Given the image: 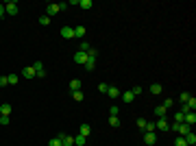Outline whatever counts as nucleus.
Masks as SVG:
<instances>
[{
	"instance_id": "nucleus-20",
	"label": "nucleus",
	"mask_w": 196,
	"mask_h": 146,
	"mask_svg": "<svg viewBox=\"0 0 196 146\" xmlns=\"http://www.w3.org/2000/svg\"><path fill=\"white\" fill-rule=\"evenodd\" d=\"M72 138H74L76 146H85V142H87V138H83V135H72Z\"/></svg>"
},
{
	"instance_id": "nucleus-7",
	"label": "nucleus",
	"mask_w": 196,
	"mask_h": 146,
	"mask_svg": "<svg viewBox=\"0 0 196 146\" xmlns=\"http://www.w3.org/2000/svg\"><path fill=\"white\" fill-rule=\"evenodd\" d=\"M57 13H59V4L50 2L48 7H46V15H48V18H52V15H57Z\"/></svg>"
},
{
	"instance_id": "nucleus-1",
	"label": "nucleus",
	"mask_w": 196,
	"mask_h": 146,
	"mask_svg": "<svg viewBox=\"0 0 196 146\" xmlns=\"http://www.w3.org/2000/svg\"><path fill=\"white\" fill-rule=\"evenodd\" d=\"M4 11H7L9 15H18V2H15V0L4 2Z\"/></svg>"
},
{
	"instance_id": "nucleus-5",
	"label": "nucleus",
	"mask_w": 196,
	"mask_h": 146,
	"mask_svg": "<svg viewBox=\"0 0 196 146\" xmlns=\"http://www.w3.org/2000/svg\"><path fill=\"white\" fill-rule=\"evenodd\" d=\"M74 61H76V63H81V65H85V61H87V52L76 50V52H74Z\"/></svg>"
},
{
	"instance_id": "nucleus-2",
	"label": "nucleus",
	"mask_w": 196,
	"mask_h": 146,
	"mask_svg": "<svg viewBox=\"0 0 196 146\" xmlns=\"http://www.w3.org/2000/svg\"><path fill=\"white\" fill-rule=\"evenodd\" d=\"M33 68H35V76H37V79H44V76H46V70H44V63H42V61H35Z\"/></svg>"
},
{
	"instance_id": "nucleus-19",
	"label": "nucleus",
	"mask_w": 196,
	"mask_h": 146,
	"mask_svg": "<svg viewBox=\"0 0 196 146\" xmlns=\"http://www.w3.org/2000/svg\"><path fill=\"white\" fill-rule=\"evenodd\" d=\"M9 113H11V105L9 102H2L0 105V116H9Z\"/></svg>"
},
{
	"instance_id": "nucleus-29",
	"label": "nucleus",
	"mask_w": 196,
	"mask_h": 146,
	"mask_svg": "<svg viewBox=\"0 0 196 146\" xmlns=\"http://www.w3.org/2000/svg\"><path fill=\"white\" fill-rule=\"evenodd\" d=\"M109 124L111 127H120V118L118 116H109Z\"/></svg>"
},
{
	"instance_id": "nucleus-24",
	"label": "nucleus",
	"mask_w": 196,
	"mask_h": 146,
	"mask_svg": "<svg viewBox=\"0 0 196 146\" xmlns=\"http://www.w3.org/2000/svg\"><path fill=\"white\" fill-rule=\"evenodd\" d=\"M72 98H74L76 102H81V100L85 98V94H83V90H79V92H72Z\"/></svg>"
},
{
	"instance_id": "nucleus-41",
	"label": "nucleus",
	"mask_w": 196,
	"mask_h": 146,
	"mask_svg": "<svg viewBox=\"0 0 196 146\" xmlns=\"http://www.w3.org/2000/svg\"><path fill=\"white\" fill-rule=\"evenodd\" d=\"M87 57H92V59H96V57H98V50H96V48H90V52H87Z\"/></svg>"
},
{
	"instance_id": "nucleus-3",
	"label": "nucleus",
	"mask_w": 196,
	"mask_h": 146,
	"mask_svg": "<svg viewBox=\"0 0 196 146\" xmlns=\"http://www.w3.org/2000/svg\"><path fill=\"white\" fill-rule=\"evenodd\" d=\"M168 127H170L168 118H157V122H155V129H159V131H168Z\"/></svg>"
},
{
	"instance_id": "nucleus-11",
	"label": "nucleus",
	"mask_w": 196,
	"mask_h": 146,
	"mask_svg": "<svg viewBox=\"0 0 196 146\" xmlns=\"http://www.w3.org/2000/svg\"><path fill=\"white\" fill-rule=\"evenodd\" d=\"M81 85H83V81H81V79H72V81H70V92H79V90H81Z\"/></svg>"
},
{
	"instance_id": "nucleus-16",
	"label": "nucleus",
	"mask_w": 196,
	"mask_h": 146,
	"mask_svg": "<svg viewBox=\"0 0 196 146\" xmlns=\"http://www.w3.org/2000/svg\"><path fill=\"white\" fill-rule=\"evenodd\" d=\"M190 131H192V127H190V124H185V122H181V127H179L177 135H188Z\"/></svg>"
},
{
	"instance_id": "nucleus-37",
	"label": "nucleus",
	"mask_w": 196,
	"mask_h": 146,
	"mask_svg": "<svg viewBox=\"0 0 196 146\" xmlns=\"http://www.w3.org/2000/svg\"><path fill=\"white\" fill-rule=\"evenodd\" d=\"M107 90H109V85H107V83H100V85H98V92H102V94H107Z\"/></svg>"
},
{
	"instance_id": "nucleus-25",
	"label": "nucleus",
	"mask_w": 196,
	"mask_h": 146,
	"mask_svg": "<svg viewBox=\"0 0 196 146\" xmlns=\"http://www.w3.org/2000/svg\"><path fill=\"white\" fill-rule=\"evenodd\" d=\"M185 105H188V109H190V111H194V109H196V98H194V96H190Z\"/></svg>"
},
{
	"instance_id": "nucleus-17",
	"label": "nucleus",
	"mask_w": 196,
	"mask_h": 146,
	"mask_svg": "<svg viewBox=\"0 0 196 146\" xmlns=\"http://www.w3.org/2000/svg\"><path fill=\"white\" fill-rule=\"evenodd\" d=\"M87 72H92L94 68H96V59H92V57H87V61H85V65H83Z\"/></svg>"
},
{
	"instance_id": "nucleus-33",
	"label": "nucleus",
	"mask_w": 196,
	"mask_h": 146,
	"mask_svg": "<svg viewBox=\"0 0 196 146\" xmlns=\"http://www.w3.org/2000/svg\"><path fill=\"white\" fill-rule=\"evenodd\" d=\"M118 113H120V107L118 105H111L109 107V116H118Z\"/></svg>"
},
{
	"instance_id": "nucleus-30",
	"label": "nucleus",
	"mask_w": 196,
	"mask_h": 146,
	"mask_svg": "<svg viewBox=\"0 0 196 146\" xmlns=\"http://www.w3.org/2000/svg\"><path fill=\"white\" fill-rule=\"evenodd\" d=\"M90 48H92V46H90V42H81V46H79V50H81V52H90Z\"/></svg>"
},
{
	"instance_id": "nucleus-31",
	"label": "nucleus",
	"mask_w": 196,
	"mask_h": 146,
	"mask_svg": "<svg viewBox=\"0 0 196 146\" xmlns=\"http://www.w3.org/2000/svg\"><path fill=\"white\" fill-rule=\"evenodd\" d=\"M157 129H155V122H146V129H144V133H155Z\"/></svg>"
},
{
	"instance_id": "nucleus-18",
	"label": "nucleus",
	"mask_w": 196,
	"mask_h": 146,
	"mask_svg": "<svg viewBox=\"0 0 196 146\" xmlns=\"http://www.w3.org/2000/svg\"><path fill=\"white\" fill-rule=\"evenodd\" d=\"M183 138H185V144L188 146H196V135L192 133V131H190L188 135H183Z\"/></svg>"
},
{
	"instance_id": "nucleus-38",
	"label": "nucleus",
	"mask_w": 196,
	"mask_h": 146,
	"mask_svg": "<svg viewBox=\"0 0 196 146\" xmlns=\"http://www.w3.org/2000/svg\"><path fill=\"white\" fill-rule=\"evenodd\" d=\"M131 92H133V96H140V94H142V85H135Z\"/></svg>"
},
{
	"instance_id": "nucleus-40",
	"label": "nucleus",
	"mask_w": 196,
	"mask_h": 146,
	"mask_svg": "<svg viewBox=\"0 0 196 146\" xmlns=\"http://www.w3.org/2000/svg\"><path fill=\"white\" fill-rule=\"evenodd\" d=\"M9 122H11V120H9V116H0V124H2V127H7Z\"/></svg>"
},
{
	"instance_id": "nucleus-43",
	"label": "nucleus",
	"mask_w": 196,
	"mask_h": 146,
	"mask_svg": "<svg viewBox=\"0 0 196 146\" xmlns=\"http://www.w3.org/2000/svg\"><path fill=\"white\" fill-rule=\"evenodd\" d=\"M68 7H70V4H68V2H59V11H65V9H68Z\"/></svg>"
},
{
	"instance_id": "nucleus-9",
	"label": "nucleus",
	"mask_w": 196,
	"mask_h": 146,
	"mask_svg": "<svg viewBox=\"0 0 196 146\" xmlns=\"http://www.w3.org/2000/svg\"><path fill=\"white\" fill-rule=\"evenodd\" d=\"M79 135L90 138V135H92V127H90V124H81V127H79Z\"/></svg>"
},
{
	"instance_id": "nucleus-36",
	"label": "nucleus",
	"mask_w": 196,
	"mask_h": 146,
	"mask_svg": "<svg viewBox=\"0 0 196 146\" xmlns=\"http://www.w3.org/2000/svg\"><path fill=\"white\" fill-rule=\"evenodd\" d=\"M146 118H137V127H140V129H142V131H144V129H146Z\"/></svg>"
},
{
	"instance_id": "nucleus-39",
	"label": "nucleus",
	"mask_w": 196,
	"mask_h": 146,
	"mask_svg": "<svg viewBox=\"0 0 196 146\" xmlns=\"http://www.w3.org/2000/svg\"><path fill=\"white\" fill-rule=\"evenodd\" d=\"M172 105H174V100H172V98H166V100H163V107H166V109H170Z\"/></svg>"
},
{
	"instance_id": "nucleus-28",
	"label": "nucleus",
	"mask_w": 196,
	"mask_h": 146,
	"mask_svg": "<svg viewBox=\"0 0 196 146\" xmlns=\"http://www.w3.org/2000/svg\"><path fill=\"white\" fill-rule=\"evenodd\" d=\"M7 81L9 85H18V74H7Z\"/></svg>"
},
{
	"instance_id": "nucleus-8",
	"label": "nucleus",
	"mask_w": 196,
	"mask_h": 146,
	"mask_svg": "<svg viewBox=\"0 0 196 146\" xmlns=\"http://www.w3.org/2000/svg\"><path fill=\"white\" fill-rule=\"evenodd\" d=\"M22 76H24V79H35V68H33V65H26V68L22 70Z\"/></svg>"
},
{
	"instance_id": "nucleus-32",
	"label": "nucleus",
	"mask_w": 196,
	"mask_h": 146,
	"mask_svg": "<svg viewBox=\"0 0 196 146\" xmlns=\"http://www.w3.org/2000/svg\"><path fill=\"white\" fill-rule=\"evenodd\" d=\"M174 146H188V144H185V138H183V135H177V140H174Z\"/></svg>"
},
{
	"instance_id": "nucleus-23",
	"label": "nucleus",
	"mask_w": 196,
	"mask_h": 146,
	"mask_svg": "<svg viewBox=\"0 0 196 146\" xmlns=\"http://www.w3.org/2000/svg\"><path fill=\"white\" fill-rule=\"evenodd\" d=\"M150 92H152V94H157V96H159V94H161V92H163V87H161V85H159V83H152V85H150Z\"/></svg>"
},
{
	"instance_id": "nucleus-15",
	"label": "nucleus",
	"mask_w": 196,
	"mask_h": 146,
	"mask_svg": "<svg viewBox=\"0 0 196 146\" xmlns=\"http://www.w3.org/2000/svg\"><path fill=\"white\" fill-rule=\"evenodd\" d=\"M155 116H157V118H166V116H168V109H166L163 105H159V107H155Z\"/></svg>"
},
{
	"instance_id": "nucleus-10",
	"label": "nucleus",
	"mask_w": 196,
	"mask_h": 146,
	"mask_svg": "<svg viewBox=\"0 0 196 146\" xmlns=\"http://www.w3.org/2000/svg\"><path fill=\"white\" fill-rule=\"evenodd\" d=\"M59 138H61V144H63V146H72V144H74V138H72V135L59 133Z\"/></svg>"
},
{
	"instance_id": "nucleus-13",
	"label": "nucleus",
	"mask_w": 196,
	"mask_h": 146,
	"mask_svg": "<svg viewBox=\"0 0 196 146\" xmlns=\"http://www.w3.org/2000/svg\"><path fill=\"white\" fill-rule=\"evenodd\" d=\"M120 94H122V92H120L118 87L109 85V90H107V96H109V98H120Z\"/></svg>"
},
{
	"instance_id": "nucleus-4",
	"label": "nucleus",
	"mask_w": 196,
	"mask_h": 146,
	"mask_svg": "<svg viewBox=\"0 0 196 146\" xmlns=\"http://www.w3.org/2000/svg\"><path fill=\"white\" fill-rule=\"evenodd\" d=\"M61 37H65V39H74V29H72V26H63V29H61Z\"/></svg>"
},
{
	"instance_id": "nucleus-14",
	"label": "nucleus",
	"mask_w": 196,
	"mask_h": 146,
	"mask_svg": "<svg viewBox=\"0 0 196 146\" xmlns=\"http://www.w3.org/2000/svg\"><path fill=\"white\" fill-rule=\"evenodd\" d=\"M120 96H122V102H126V105L135 100V96H133V92H131V90H129V92H122Z\"/></svg>"
},
{
	"instance_id": "nucleus-26",
	"label": "nucleus",
	"mask_w": 196,
	"mask_h": 146,
	"mask_svg": "<svg viewBox=\"0 0 196 146\" xmlns=\"http://www.w3.org/2000/svg\"><path fill=\"white\" fill-rule=\"evenodd\" d=\"M48 146H63V144H61V138H59V135H54V138H50Z\"/></svg>"
},
{
	"instance_id": "nucleus-12",
	"label": "nucleus",
	"mask_w": 196,
	"mask_h": 146,
	"mask_svg": "<svg viewBox=\"0 0 196 146\" xmlns=\"http://www.w3.org/2000/svg\"><path fill=\"white\" fill-rule=\"evenodd\" d=\"M144 142H146L148 146L157 144V133H144Z\"/></svg>"
},
{
	"instance_id": "nucleus-34",
	"label": "nucleus",
	"mask_w": 196,
	"mask_h": 146,
	"mask_svg": "<svg viewBox=\"0 0 196 146\" xmlns=\"http://www.w3.org/2000/svg\"><path fill=\"white\" fill-rule=\"evenodd\" d=\"M190 96H192L190 92H181V94H179V100H181V102H188V98Z\"/></svg>"
},
{
	"instance_id": "nucleus-21",
	"label": "nucleus",
	"mask_w": 196,
	"mask_h": 146,
	"mask_svg": "<svg viewBox=\"0 0 196 146\" xmlns=\"http://www.w3.org/2000/svg\"><path fill=\"white\" fill-rule=\"evenodd\" d=\"M79 7L87 11V9H92V7H94V2H92V0H81V2H79Z\"/></svg>"
},
{
	"instance_id": "nucleus-22",
	"label": "nucleus",
	"mask_w": 196,
	"mask_h": 146,
	"mask_svg": "<svg viewBox=\"0 0 196 146\" xmlns=\"http://www.w3.org/2000/svg\"><path fill=\"white\" fill-rule=\"evenodd\" d=\"M74 37H85V26H74Z\"/></svg>"
},
{
	"instance_id": "nucleus-44",
	"label": "nucleus",
	"mask_w": 196,
	"mask_h": 146,
	"mask_svg": "<svg viewBox=\"0 0 196 146\" xmlns=\"http://www.w3.org/2000/svg\"><path fill=\"white\" fill-rule=\"evenodd\" d=\"M2 15H7V11H4V4H0V18Z\"/></svg>"
},
{
	"instance_id": "nucleus-35",
	"label": "nucleus",
	"mask_w": 196,
	"mask_h": 146,
	"mask_svg": "<svg viewBox=\"0 0 196 146\" xmlns=\"http://www.w3.org/2000/svg\"><path fill=\"white\" fill-rule=\"evenodd\" d=\"M183 116H185V113H181V111H174V120H172V122H183Z\"/></svg>"
},
{
	"instance_id": "nucleus-6",
	"label": "nucleus",
	"mask_w": 196,
	"mask_h": 146,
	"mask_svg": "<svg viewBox=\"0 0 196 146\" xmlns=\"http://www.w3.org/2000/svg\"><path fill=\"white\" fill-rule=\"evenodd\" d=\"M183 122H185V124H190V127H194V122H196V113H194V111H188V113L183 116Z\"/></svg>"
},
{
	"instance_id": "nucleus-42",
	"label": "nucleus",
	"mask_w": 196,
	"mask_h": 146,
	"mask_svg": "<svg viewBox=\"0 0 196 146\" xmlns=\"http://www.w3.org/2000/svg\"><path fill=\"white\" fill-rule=\"evenodd\" d=\"M9 85V81H7V76H0V87H7Z\"/></svg>"
},
{
	"instance_id": "nucleus-27",
	"label": "nucleus",
	"mask_w": 196,
	"mask_h": 146,
	"mask_svg": "<svg viewBox=\"0 0 196 146\" xmlns=\"http://www.w3.org/2000/svg\"><path fill=\"white\" fill-rule=\"evenodd\" d=\"M37 22H39L42 26H48V24H50V18L46 15V13H44V15H39V20H37Z\"/></svg>"
}]
</instances>
